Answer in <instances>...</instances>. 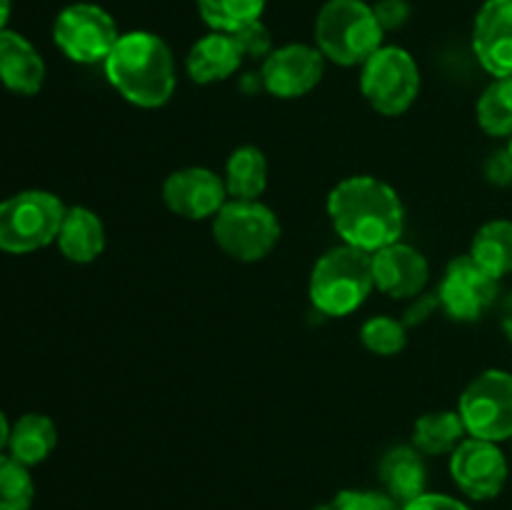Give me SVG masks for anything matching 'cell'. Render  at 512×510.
<instances>
[{"mask_svg":"<svg viewBox=\"0 0 512 510\" xmlns=\"http://www.w3.org/2000/svg\"><path fill=\"white\" fill-rule=\"evenodd\" d=\"M373 288V255L353 245H340L315 263L308 293L320 313L343 318L358 310Z\"/></svg>","mask_w":512,"mask_h":510,"instance_id":"277c9868","label":"cell"},{"mask_svg":"<svg viewBox=\"0 0 512 510\" xmlns=\"http://www.w3.org/2000/svg\"><path fill=\"white\" fill-rule=\"evenodd\" d=\"M485 175L495 185L512 183V155L508 150H500V153L490 155L488 165H485Z\"/></svg>","mask_w":512,"mask_h":510,"instance_id":"1f68e13d","label":"cell"},{"mask_svg":"<svg viewBox=\"0 0 512 510\" xmlns=\"http://www.w3.org/2000/svg\"><path fill=\"white\" fill-rule=\"evenodd\" d=\"M200 18L218 33H235L260 20L265 0H198Z\"/></svg>","mask_w":512,"mask_h":510,"instance_id":"cb8c5ba5","label":"cell"},{"mask_svg":"<svg viewBox=\"0 0 512 510\" xmlns=\"http://www.w3.org/2000/svg\"><path fill=\"white\" fill-rule=\"evenodd\" d=\"M360 90L380 115H403L420 93L418 63L405 48L385 45L363 63Z\"/></svg>","mask_w":512,"mask_h":510,"instance_id":"52a82bcc","label":"cell"},{"mask_svg":"<svg viewBox=\"0 0 512 510\" xmlns=\"http://www.w3.org/2000/svg\"><path fill=\"white\" fill-rule=\"evenodd\" d=\"M58 248L73 263H93L105 248L103 220L83 205L68 208L60 225Z\"/></svg>","mask_w":512,"mask_h":510,"instance_id":"d6986e66","label":"cell"},{"mask_svg":"<svg viewBox=\"0 0 512 510\" xmlns=\"http://www.w3.org/2000/svg\"><path fill=\"white\" fill-rule=\"evenodd\" d=\"M378 473L380 483L385 485V493L395 503L403 505L420 498L425 493V485H428V470L420 458V450L410 448V445H398V448L388 450L380 460Z\"/></svg>","mask_w":512,"mask_h":510,"instance_id":"ac0fdd59","label":"cell"},{"mask_svg":"<svg viewBox=\"0 0 512 510\" xmlns=\"http://www.w3.org/2000/svg\"><path fill=\"white\" fill-rule=\"evenodd\" d=\"M458 413L470 438L490 443L512 438V375L505 370H485L470 380L460 395Z\"/></svg>","mask_w":512,"mask_h":510,"instance_id":"ba28073f","label":"cell"},{"mask_svg":"<svg viewBox=\"0 0 512 510\" xmlns=\"http://www.w3.org/2000/svg\"><path fill=\"white\" fill-rule=\"evenodd\" d=\"M213 238L230 258L258 263L278 245V215L260 200H230L213 218Z\"/></svg>","mask_w":512,"mask_h":510,"instance_id":"8992f818","label":"cell"},{"mask_svg":"<svg viewBox=\"0 0 512 510\" xmlns=\"http://www.w3.org/2000/svg\"><path fill=\"white\" fill-rule=\"evenodd\" d=\"M268 188V160L255 145L233 150L225 165V190L233 200H258Z\"/></svg>","mask_w":512,"mask_h":510,"instance_id":"44dd1931","label":"cell"},{"mask_svg":"<svg viewBox=\"0 0 512 510\" xmlns=\"http://www.w3.org/2000/svg\"><path fill=\"white\" fill-rule=\"evenodd\" d=\"M228 190L225 183L208 168L175 170L163 183V200L175 215L185 220L215 218L223 208Z\"/></svg>","mask_w":512,"mask_h":510,"instance_id":"4fadbf2b","label":"cell"},{"mask_svg":"<svg viewBox=\"0 0 512 510\" xmlns=\"http://www.w3.org/2000/svg\"><path fill=\"white\" fill-rule=\"evenodd\" d=\"M508 153L512 155V135H510V145H508Z\"/></svg>","mask_w":512,"mask_h":510,"instance_id":"8d00e7d4","label":"cell"},{"mask_svg":"<svg viewBox=\"0 0 512 510\" xmlns=\"http://www.w3.org/2000/svg\"><path fill=\"white\" fill-rule=\"evenodd\" d=\"M438 293L435 295H418V303L413 305V308L408 310V313H405V320L403 323L405 325H418V323H423L425 318H428L430 313H433L435 308H438Z\"/></svg>","mask_w":512,"mask_h":510,"instance_id":"d6a6232c","label":"cell"},{"mask_svg":"<svg viewBox=\"0 0 512 510\" xmlns=\"http://www.w3.org/2000/svg\"><path fill=\"white\" fill-rule=\"evenodd\" d=\"M383 25L373 5L363 0H328L315 18V43L325 60L363 65L375 50L383 48Z\"/></svg>","mask_w":512,"mask_h":510,"instance_id":"3957f363","label":"cell"},{"mask_svg":"<svg viewBox=\"0 0 512 510\" xmlns=\"http://www.w3.org/2000/svg\"><path fill=\"white\" fill-rule=\"evenodd\" d=\"M55 445H58V430L48 415L28 413L10 428V455L28 468L43 463Z\"/></svg>","mask_w":512,"mask_h":510,"instance_id":"ffe728a7","label":"cell"},{"mask_svg":"<svg viewBox=\"0 0 512 510\" xmlns=\"http://www.w3.org/2000/svg\"><path fill=\"white\" fill-rule=\"evenodd\" d=\"M65 205L48 190H23L0 203V250L33 253L58 240Z\"/></svg>","mask_w":512,"mask_h":510,"instance_id":"5b68a950","label":"cell"},{"mask_svg":"<svg viewBox=\"0 0 512 510\" xmlns=\"http://www.w3.org/2000/svg\"><path fill=\"white\" fill-rule=\"evenodd\" d=\"M53 40L70 60L93 65L108 60L120 33L108 10L93 3H75L55 18Z\"/></svg>","mask_w":512,"mask_h":510,"instance_id":"9c48e42d","label":"cell"},{"mask_svg":"<svg viewBox=\"0 0 512 510\" xmlns=\"http://www.w3.org/2000/svg\"><path fill=\"white\" fill-rule=\"evenodd\" d=\"M478 123L495 138L512 135V78H495V83L480 95Z\"/></svg>","mask_w":512,"mask_h":510,"instance_id":"d4e9b609","label":"cell"},{"mask_svg":"<svg viewBox=\"0 0 512 510\" xmlns=\"http://www.w3.org/2000/svg\"><path fill=\"white\" fill-rule=\"evenodd\" d=\"M450 475L468 498L490 500L508 483V460L498 443L468 438L450 455Z\"/></svg>","mask_w":512,"mask_h":510,"instance_id":"8fae6325","label":"cell"},{"mask_svg":"<svg viewBox=\"0 0 512 510\" xmlns=\"http://www.w3.org/2000/svg\"><path fill=\"white\" fill-rule=\"evenodd\" d=\"M315 510H398V503L378 490H340L330 503Z\"/></svg>","mask_w":512,"mask_h":510,"instance_id":"83f0119b","label":"cell"},{"mask_svg":"<svg viewBox=\"0 0 512 510\" xmlns=\"http://www.w3.org/2000/svg\"><path fill=\"white\" fill-rule=\"evenodd\" d=\"M243 60L245 55L238 48V40L233 38V33H218V30H213V33L200 38L188 50L185 68H188V75L193 83L208 85L230 78L240 68Z\"/></svg>","mask_w":512,"mask_h":510,"instance_id":"e0dca14e","label":"cell"},{"mask_svg":"<svg viewBox=\"0 0 512 510\" xmlns=\"http://www.w3.org/2000/svg\"><path fill=\"white\" fill-rule=\"evenodd\" d=\"M503 330L512 343V293L508 295V300H505V305H503Z\"/></svg>","mask_w":512,"mask_h":510,"instance_id":"836d02e7","label":"cell"},{"mask_svg":"<svg viewBox=\"0 0 512 510\" xmlns=\"http://www.w3.org/2000/svg\"><path fill=\"white\" fill-rule=\"evenodd\" d=\"M110 85L138 108H160L175 93V60L160 35L135 30L120 35L105 60Z\"/></svg>","mask_w":512,"mask_h":510,"instance_id":"7a4b0ae2","label":"cell"},{"mask_svg":"<svg viewBox=\"0 0 512 510\" xmlns=\"http://www.w3.org/2000/svg\"><path fill=\"white\" fill-rule=\"evenodd\" d=\"M328 215L343 243L365 253L398 243L405 228L398 193L373 175L340 180L328 195Z\"/></svg>","mask_w":512,"mask_h":510,"instance_id":"6da1fadb","label":"cell"},{"mask_svg":"<svg viewBox=\"0 0 512 510\" xmlns=\"http://www.w3.org/2000/svg\"><path fill=\"white\" fill-rule=\"evenodd\" d=\"M233 38L238 40V48L243 50L245 58H268L273 53V40H270L268 28L260 20L245 25V28L235 30Z\"/></svg>","mask_w":512,"mask_h":510,"instance_id":"f1b7e54d","label":"cell"},{"mask_svg":"<svg viewBox=\"0 0 512 510\" xmlns=\"http://www.w3.org/2000/svg\"><path fill=\"white\" fill-rule=\"evenodd\" d=\"M373 255V280L390 298H418L428 285L430 265L418 248L405 243L385 245Z\"/></svg>","mask_w":512,"mask_h":510,"instance_id":"5bb4252c","label":"cell"},{"mask_svg":"<svg viewBox=\"0 0 512 510\" xmlns=\"http://www.w3.org/2000/svg\"><path fill=\"white\" fill-rule=\"evenodd\" d=\"M373 10H375V15H378L383 30L403 28L410 18L408 0H380Z\"/></svg>","mask_w":512,"mask_h":510,"instance_id":"f546056e","label":"cell"},{"mask_svg":"<svg viewBox=\"0 0 512 510\" xmlns=\"http://www.w3.org/2000/svg\"><path fill=\"white\" fill-rule=\"evenodd\" d=\"M408 325L403 320L388 318V315H375V318L365 320L360 328V340L365 348L375 355H398L408 343Z\"/></svg>","mask_w":512,"mask_h":510,"instance_id":"4316f807","label":"cell"},{"mask_svg":"<svg viewBox=\"0 0 512 510\" xmlns=\"http://www.w3.org/2000/svg\"><path fill=\"white\" fill-rule=\"evenodd\" d=\"M500 280L485 273L470 255H458L445 268L438 285V303L458 323H473L498 298Z\"/></svg>","mask_w":512,"mask_h":510,"instance_id":"30bf717a","label":"cell"},{"mask_svg":"<svg viewBox=\"0 0 512 510\" xmlns=\"http://www.w3.org/2000/svg\"><path fill=\"white\" fill-rule=\"evenodd\" d=\"M33 495L28 465L18 463L13 455H0V510H30Z\"/></svg>","mask_w":512,"mask_h":510,"instance_id":"484cf974","label":"cell"},{"mask_svg":"<svg viewBox=\"0 0 512 510\" xmlns=\"http://www.w3.org/2000/svg\"><path fill=\"white\" fill-rule=\"evenodd\" d=\"M403 510H470V508L465 503H460V500L450 498V495L423 493L420 498L410 500L408 505H403Z\"/></svg>","mask_w":512,"mask_h":510,"instance_id":"4dcf8cb0","label":"cell"},{"mask_svg":"<svg viewBox=\"0 0 512 510\" xmlns=\"http://www.w3.org/2000/svg\"><path fill=\"white\" fill-rule=\"evenodd\" d=\"M473 50L495 78H512V0H488L473 28Z\"/></svg>","mask_w":512,"mask_h":510,"instance_id":"9a60e30c","label":"cell"},{"mask_svg":"<svg viewBox=\"0 0 512 510\" xmlns=\"http://www.w3.org/2000/svg\"><path fill=\"white\" fill-rule=\"evenodd\" d=\"M8 18H10V0H0V30H5Z\"/></svg>","mask_w":512,"mask_h":510,"instance_id":"d590c367","label":"cell"},{"mask_svg":"<svg viewBox=\"0 0 512 510\" xmlns=\"http://www.w3.org/2000/svg\"><path fill=\"white\" fill-rule=\"evenodd\" d=\"M325 55L318 48L290 43L263 60V85L275 98H303L320 83Z\"/></svg>","mask_w":512,"mask_h":510,"instance_id":"7c38bea8","label":"cell"},{"mask_svg":"<svg viewBox=\"0 0 512 510\" xmlns=\"http://www.w3.org/2000/svg\"><path fill=\"white\" fill-rule=\"evenodd\" d=\"M470 258L490 273L503 278L512 270V220H490L475 233L470 245Z\"/></svg>","mask_w":512,"mask_h":510,"instance_id":"7402d4cb","label":"cell"},{"mask_svg":"<svg viewBox=\"0 0 512 510\" xmlns=\"http://www.w3.org/2000/svg\"><path fill=\"white\" fill-rule=\"evenodd\" d=\"M465 433L468 430H465L460 413H453V410H433V413H425L415 420L413 443L425 455L453 453L463 443Z\"/></svg>","mask_w":512,"mask_h":510,"instance_id":"603a6c76","label":"cell"},{"mask_svg":"<svg viewBox=\"0 0 512 510\" xmlns=\"http://www.w3.org/2000/svg\"><path fill=\"white\" fill-rule=\"evenodd\" d=\"M43 80L45 63L33 43L15 30H0V83L18 95H35Z\"/></svg>","mask_w":512,"mask_h":510,"instance_id":"2e32d148","label":"cell"},{"mask_svg":"<svg viewBox=\"0 0 512 510\" xmlns=\"http://www.w3.org/2000/svg\"><path fill=\"white\" fill-rule=\"evenodd\" d=\"M8 440H10V425H8V418L3 415V410H0V453H3V448H8Z\"/></svg>","mask_w":512,"mask_h":510,"instance_id":"e575fe53","label":"cell"}]
</instances>
